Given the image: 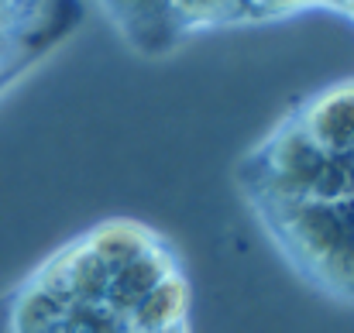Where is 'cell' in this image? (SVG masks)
Wrapping results in <instances>:
<instances>
[{"instance_id": "obj_1", "label": "cell", "mask_w": 354, "mask_h": 333, "mask_svg": "<svg viewBox=\"0 0 354 333\" xmlns=\"http://www.w3.org/2000/svg\"><path fill=\"white\" fill-rule=\"evenodd\" d=\"M272 220L324 282L354 296V196L330 203H272Z\"/></svg>"}, {"instance_id": "obj_2", "label": "cell", "mask_w": 354, "mask_h": 333, "mask_svg": "<svg viewBox=\"0 0 354 333\" xmlns=\"http://www.w3.org/2000/svg\"><path fill=\"white\" fill-rule=\"evenodd\" d=\"M111 14L120 21L124 35L145 48V52H162L176 41L183 31L172 10V0H107Z\"/></svg>"}, {"instance_id": "obj_3", "label": "cell", "mask_w": 354, "mask_h": 333, "mask_svg": "<svg viewBox=\"0 0 354 333\" xmlns=\"http://www.w3.org/2000/svg\"><path fill=\"white\" fill-rule=\"evenodd\" d=\"M179 28L207 24V21H227L248 10V0H172Z\"/></svg>"}, {"instance_id": "obj_4", "label": "cell", "mask_w": 354, "mask_h": 333, "mask_svg": "<svg viewBox=\"0 0 354 333\" xmlns=\"http://www.w3.org/2000/svg\"><path fill=\"white\" fill-rule=\"evenodd\" d=\"M0 333H14V316H10V303H0Z\"/></svg>"}, {"instance_id": "obj_5", "label": "cell", "mask_w": 354, "mask_h": 333, "mask_svg": "<svg viewBox=\"0 0 354 333\" xmlns=\"http://www.w3.org/2000/svg\"><path fill=\"white\" fill-rule=\"evenodd\" d=\"M289 3H303V0H258V7H268V10H279V7H289Z\"/></svg>"}]
</instances>
